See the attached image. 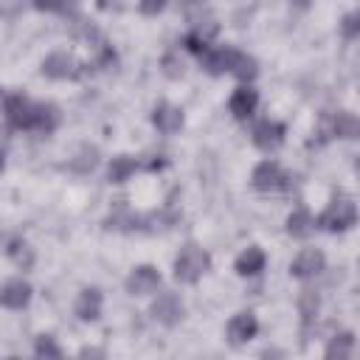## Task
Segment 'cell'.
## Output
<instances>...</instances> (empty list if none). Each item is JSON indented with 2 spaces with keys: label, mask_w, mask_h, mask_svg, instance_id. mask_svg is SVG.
I'll return each mask as SVG.
<instances>
[{
  "label": "cell",
  "mask_w": 360,
  "mask_h": 360,
  "mask_svg": "<svg viewBox=\"0 0 360 360\" xmlns=\"http://www.w3.org/2000/svg\"><path fill=\"white\" fill-rule=\"evenodd\" d=\"M135 169H138V160L135 158H129V155H118V158H112V163H110V183H124V180H129L132 174H135Z\"/></svg>",
  "instance_id": "44dd1931"
},
{
  "label": "cell",
  "mask_w": 360,
  "mask_h": 360,
  "mask_svg": "<svg viewBox=\"0 0 360 360\" xmlns=\"http://www.w3.org/2000/svg\"><path fill=\"white\" fill-rule=\"evenodd\" d=\"M290 3H292L295 8H309V3H312V0H290Z\"/></svg>",
  "instance_id": "4dcf8cb0"
},
{
  "label": "cell",
  "mask_w": 360,
  "mask_h": 360,
  "mask_svg": "<svg viewBox=\"0 0 360 360\" xmlns=\"http://www.w3.org/2000/svg\"><path fill=\"white\" fill-rule=\"evenodd\" d=\"M318 307H321L318 295H315L312 290H304V292H301V298H298V309H301V318H304L307 323L318 315Z\"/></svg>",
  "instance_id": "cb8c5ba5"
},
{
  "label": "cell",
  "mask_w": 360,
  "mask_h": 360,
  "mask_svg": "<svg viewBox=\"0 0 360 360\" xmlns=\"http://www.w3.org/2000/svg\"><path fill=\"white\" fill-rule=\"evenodd\" d=\"M8 256L17 262V264H22V267H28L31 264V250H28V245L25 242H11V248H8Z\"/></svg>",
  "instance_id": "4316f807"
},
{
  "label": "cell",
  "mask_w": 360,
  "mask_h": 360,
  "mask_svg": "<svg viewBox=\"0 0 360 360\" xmlns=\"http://www.w3.org/2000/svg\"><path fill=\"white\" fill-rule=\"evenodd\" d=\"M208 267H211L208 253L202 248H197V245H186L174 259V278L180 284H194V281H200L205 276Z\"/></svg>",
  "instance_id": "7a4b0ae2"
},
{
  "label": "cell",
  "mask_w": 360,
  "mask_h": 360,
  "mask_svg": "<svg viewBox=\"0 0 360 360\" xmlns=\"http://www.w3.org/2000/svg\"><path fill=\"white\" fill-rule=\"evenodd\" d=\"M3 112H6V121L14 127V129H34V118H37V101L14 93L6 98L3 104Z\"/></svg>",
  "instance_id": "3957f363"
},
{
  "label": "cell",
  "mask_w": 360,
  "mask_h": 360,
  "mask_svg": "<svg viewBox=\"0 0 360 360\" xmlns=\"http://www.w3.org/2000/svg\"><path fill=\"white\" fill-rule=\"evenodd\" d=\"M96 163H98V152H96L93 146H84V149L70 160V169H76V172H82V174H84V172H90Z\"/></svg>",
  "instance_id": "603a6c76"
},
{
  "label": "cell",
  "mask_w": 360,
  "mask_h": 360,
  "mask_svg": "<svg viewBox=\"0 0 360 360\" xmlns=\"http://www.w3.org/2000/svg\"><path fill=\"white\" fill-rule=\"evenodd\" d=\"M183 312H186V307H183L180 295H174V292H160V295L152 301V318H155L158 323H163V326L180 323V321H183Z\"/></svg>",
  "instance_id": "5b68a950"
},
{
  "label": "cell",
  "mask_w": 360,
  "mask_h": 360,
  "mask_svg": "<svg viewBox=\"0 0 360 360\" xmlns=\"http://www.w3.org/2000/svg\"><path fill=\"white\" fill-rule=\"evenodd\" d=\"M259 332V321L253 312H236L231 321H228V340L233 346H245L248 340H253Z\"/></svg>",
  "instance_id": "9c48e42d"
},
{
  "label": "cell",
  "mask_w": 360,
  "mask_h": 360,
  "mask_svg": "<svg viewBox=\"0 0 360 360\" xmlns=\"http://www.w3.org/2000/svg\"><path fill=\"white\" fill-rule=\"evenodd\" d=\"M264 262H267L264 250H262V248H256V245H250V248H245V250L236 256L233 267H236V273H239V276H256V273H262V270H264Z\"/></svg>",
  "instance_id": "2e32d148"
},
{
  "label": "cell",
  "mask_w": 360,
  "mask_h": 360,
  "mask_svg": "<svg viewBox=\"0 0 360 360\" xmlns=\"http://www.w3.org/2000/svg\"><path fill=\"white\" fill-rule=\"evenodd\" d=\"M323 264H326L323 250H318V248H304V250L292 259L290 276H295V278H312V276H318V273L323 270Z\"/></svg>",
  "instance_id": "52a82bcc"
},
{
  "label": "cell",
  "mask_w": 360,
  "mask_h": 360,
  "mask_svg": "<svg viewBox=\"0 0 360 360\" xmlns=\"http://www.w3.org/2000/svg\"><path fill=\"white\" fill-rule=\"evenodd\" d=\"M228 51H231V45H222V48L208 45V48L200 53V65H202V70L211 73V76H222V73H228Z\"/></svg>",
  "instance_id": "e0dca14e"
},
{
  "label": "cell",
  "mask_w": 360,
  "mask_h": 360,
  "mask_svg": "<svg viewBox=\"0 0 360 360\" xmlns=\"http://www.w3.org/2000/svg\"><path fill=\"white\" fill-rule=\"evenodd\" d=\"M340 31H343V37H346V39H354V37L360 34V14H357V11L346 14V17H343V22H340Z\"/></svg>",
  "instance_id": "83f0119b"
},
{
  "label": "cell",
  "mask_w": 360,
  "mask_h": 360,
  "mask_svg": "<svg viewBox=\"0 0 360 360\" xmlns=\"http://www.w3.org/2000/svg\"><path fill=\"white\" fill-rule=\"evenodd\" d=\"M183 110L180 107H174V104H158L155 110H152V124L158 127V132H163V135H172V132H177L180 127H183Z\"/></svg>",
  "instance_id": "5bb4252c"
},
{
  "label": "cell",
  "mask_w": 360,
  "mask_h": 360,
  "mask_svg": "<svg viewBox=\"0 0 360 360\" xmlns=\"http://www.w3.org/2000/svg\"><path fill=\"white\" fill-rule=\"evenodd\" d=\"M354 352V335L352 332H343V335H335L329 343H326V357H352Z\"/></svg>",
  "instance_id": "7402d4cb"
},
{
  "label": "cell",
  "mask_w": 360,
  "mask_h": 360,
  "mask_svg": "<svg viewBox=\"0 0 360 360\" xmlns=\"http://www.w3.org/2000/svg\"><path fill=\"white\" fill-rule=\"evenodd\" d=\"M34 6L39 11H62L68 6V0H34Z\"/></svg>",
  "instance_id": "f546056e"
},
{
  "label": "cell",
  "mask_w": 360,
  "mask_h": 360,
  "mask_svg": "<svg viewBox=\"0 0 360 360\" xmlns=\"http://www.w3.org/2000/svg\"><path fill=\"white\" fill-rule=\"evenodd\" d=\"M228 73L248 84V82H253V79H256L259 65H256V59H253V56H248L245 51L231 48V51H228Z\"/></svg>",
  "instance_id": "4fadbf2b"
},
{
  "label": "cell",
  "mask_w": 360,
  "mask_h": 360,
  "mask_svg": "<svg viewBox=\"0 0 360 360\" xmlns=\"http://www.w3.org/2000/svg\"><path fill=\"white\" fill-rule=\"evenodd\" d=\"M3 163H6V160H3V152H0V172H3Z\"/></svg>",
  "instance_id": "1f68e13d"
},
{
  "label": "cell",
  "mask_w": 360,
  "mask_h": 360,
  "mask_svg": "<svg viewBox=\"0 0 360 360\" xmlns=\"http://www.w3.org/2000/svg\"><path fill=\"white\" fill-rule=\"evenodd\" d=\"M158 287H160V273L152 264H138L127 278V292L129 295H152Z\"/></svg>",
  "instance_id": "8992f818"
},
{
  "label": "cell",
  "mask_w": 360,
  "mask_h": 360,
  "mask_svg": "<svg viewBox=\"0 0 360 360\" xmlns=\"http://www.w3.org/2000/svg\"><path fill=\"white\" fill-rule=\"evenodd\" d=\"M354 222H357V205H354V200H349V197H335V200L321 211V217L315 219L318 228L332 231V233H343V231L354 228Z\"/></svg>",
  "instance_id": "6da1fadb"
},
{
  "label": "cell",
  "mask_w": 360,
  "mask_h": 360,
  "mask_svg": "<svg viewBox=\"0 0 360 360\" xmlns=\"http://www.w3.org/2000/svg\"><path fill=\"white\" fill-rule=\"evenodd\" d=\"M42 73L48 79H70L76 76V62L68 51H53L42 59Z\"/></svg>",
  "instance_id": "8fae6325"
},
{
  "label": "cell",
  "mask_w": 360,
  "mask_h": 360,
  "mask_svg": "<svg viewBox=\"0 0 360 360\" xmlns=\"http://www.w3.org/2000/svg\"><path fill=\"white\" fill-rule=\"evenodd\" d=\"M312 231H315V219H312L309 211L298 208V211H292L287 217V233L292 239H307V236H312Z\"/></svg>",
  "instance_id": "ac0fdd59"
},
{
  "label": "cell",
  "mask_w": 360,
  "mask_h": 360,
  "mask_svg": "<svg viewBox=\"0 0 360 360\" xmlns=\"http://www.w3.org/2000/svg\"><path fill=\"white\" fill-rule=\"evenodd\" d=\"M31 301V284L22 278H11L0 287V304L8 309H22Z\"/></svg>",
  "instance_id": "7c38bea8"
},
{
  "label": "cell",
  "mask_w": 360,
  "mask_h": 360,
  "mask_svg": "<svg viewBox=\"0 0 360 360\" xmlns=\"http://www.w3.org/2000/svg\"><path fill=\"white\" fill-rule=\"evenodd\" d=\"M256 107H259V93H256L250 84L236 87V90L231 93V98H228V110H231V115L239 118V121H248V118L256 112Z\"/></svg>",
  "instance_id": "ba28073f"
},
{
  "label": "cell",
  "mask_w": 360,
  "mask_h": 360,
  "mask_svg": "<svg viewBox=\"0 0 360 360\" xmlns=\"http://www.w3.org/2000/svg\"><path fill=\"white\" fill-rule=\"evenodd\" d=\"M73 312L79 315V321H96V318L101 315V292H98L96 287H84V290L76 295Z\"/></svg>",
  "instance_id": "9a60e30c"
},
{
  "label": "cell",
  "mask_w": 360,
  "mask_h": 360,
  "mask_svg": "<svg viewBox=\"0 0 360 360\" xmlns=\"http://www.w3.org/2000/svg\"><path fill=\"white\" fill-rule=\"evenodd\" d=\"M34 352H37V357H62V349H59V346L53 343V338H48V335L37 338Z\"/></svg>",
  "instance_id": "484cf974"
},
{
  "label": "cell",
  "mask_w": 360,
  "mask_h": 360,
  "mask_svg": "<svg viewBox=\"0 0 360 360\" xmlns=\"http://www.w3.org/2000/svg\"><path fill=\"white\" fill-rule=\"evenodd\" d=\"M62 121V112L56 104H37V118H34V132L51 135Z\"/></svg>",
  "instance_id": "d6986e66"
},
{
  "label": "cell",
  "mask_w": 360,
  "mask_h": 360,
  "mask_svg": "<svg viewBox=\"0 0 360 360\" xmlns=\"http://www.w3.org/2000/svg\"><path fill=\"white\" fill-rule=\"evenodd\" d=\"M250 138H253V143H256L262 152H273V149H278L281 141H284V127H281L278 121L264 118V121H259V124L253 127Z\"/></svg>",
  "instance_id": "30bf717a"
},
{
  "label": "cell",
  "mask_w": 360,
  "mask_h": 360,
  "mask_svg": "<svg viewBox=\"0 0 360 360\" xmlns=\"http://www.w3.org/2000/svg\"><path fill=\"white\" fill-rule=\"evenodd\" d=\"M250 183L259 191H281V188H287V174L276 160H262V163H256Z\"/></svg>",
  "instance_id": "277c9868"
},
{
  "label": "cell",
  "mask_w": 360,
  "mask_h": 360,
  "mask_svg": "<svg viewBox=\"0 0 360 360\" xmlns=\"http://www.w3.org/2000/svg\"><path fill=\"white\" fill-rule=\"evenodd\" d=\"M332 132H335L338 138H346V141L357 138V135H360V121H357V115L349 112V110H340V112L335 115V121H332Z\"/></svg>",
  "instance_id": "ffe728a7"
},
{
  "label": "cell",
  "mask_w": 360,
  "mask_h": 360,
  "mask_svg": "<svg viewBox=\"0 0 360 360\" xmlns=\"http://www.w3.org/2000/svg\"><path fill=\"white\" fill-rule=\"evenodd\" d=\"M160 70H163V76H169V79H180V76L186 73V62H183L177 53H166V56L160 59Z\"/></svg>",
  "instance_id": "d4e9b609"
},
{
  "label": "cell",
  "mask_w": 360,
  "mask_h": 360,
  "mask_svg": "<svg viewBox=\"0 0 360 360\" xmlns=\"http://www.w3.org/2000/svg\"><path fill=\"white\" fill-rule=\"evenodd\" d=\"M166 8V0H138V11L143 14V17H155V14H160Z\"/></svg>",
  "instance_id": "f1b7e54d"
}]
</instances>
